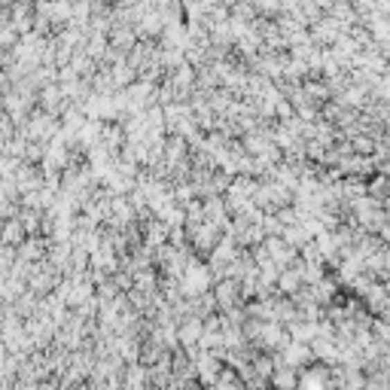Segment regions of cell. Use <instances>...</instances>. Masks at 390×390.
<instances>
[{
  "label": "cell",
  "instance_id": "obj_1",
  "mask_svg": "<svg viewBox=\"0 0 390 390\" xmlns=\"http://www.w3.org/2000/svg\"><path fill=\"white\" fill-rule=\"evenodd\" d=\"M6 19H10V10L0 3V30H6Z\"/></svg>",
  "mask_w": 390,
  "mask_h": 390
}]
</instances>
